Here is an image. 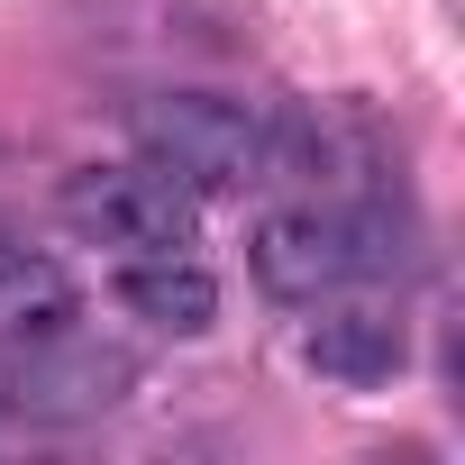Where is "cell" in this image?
Here are the masks:
<instances>
[{
	"mask_svg": "<svg viewBox=\"0 0 465 465\" xmlns=\"http://www.w3.org/2000/svg\"><path fill=\"white\" fill-rule=\"evenodd\" d=\"M247 274L274 302H329V292H365L383 274H401V228L392 210H265L256 238H247Z\"/></svg>",
	"mask_w": 465,
	"mask_h": 465,
	"instance_id": "6da1fadb",
	"label": "cell"
},
{
	"mask_svg": "<svg viewBox=\"0 0 465 465\" xmlns=\"http://www.w3.org/2000/svg\"><path fill=\"white\" fill-rule=\"evenodd\" d=\"M128 137L183 192H247L265 173V110L219 101V92H155L128 110Z\"/></svg>",
	"mask_w": 465,
	"mask_h": 465,
	"instance_id": "7a4b0ae2",
	"label": "cell"
},
{
	"mask_svg": "<svg viewBox=\"0 0 465 465\" xmlns=\"http://www.w3.org/2000/svg\"><path fill=\"white\" fill-rule=\"evenodd\" d=\"M64 219L83 228L92 247H110V256H173V247L201 238L192 192L164 164H146V155L137 164H83L64 183Z\"/></svg>",
	"mask_w": 465,
	"mask_h": 465,
	"instance_id": "3957f363",
	"label": "cell"
},
{
	"mask_svg": "<svg viewBox=\"0 0 465 465\" xmlns=\"http://www.w3.org/2000/svg\"><path fill=\"white\" fill-rule=\"evenodd\" d=\"M128 383H137V356L83 338L74 320L46 329V338H19V347H10V411H19L28 429H83V420L119 411Z\"/></svg>",
	"mask_w": 465,
	"mask_h": 465,
	"instance_id": "277c9868",
	"label": "cell"
},
{
	"mask_svg": "<svg viewBox=\"0 0 465 465\" xmlns=\"http://www.w3.org/2000/svg\"><path fill=\"white\" fill-rule=\"evenodd\" d=\"M311 311H320V320H302V365H311L320 383L374 392V383H392V374L411 365V338H401L392 311L347 302V292H329V302H311Z\"/></svg>",
	"mask_w": 465,
	"mask_h": 465,
	"instance_id": "5b68a950",
	"label": "cell"
},
{
	"mask_svg": "<svg viewBox=\"0 0 465 465\" xmlns=\"http://www.w3.org/2000/svg\"><path fill=\"white\" fill-rule=\"evenodd\" d=\"M119 311H137L164 338H201L219 320V274L192 247H173V256H119Z\"/></svg>",
	"mask_w": 465,
	"mask_h": 465,
	"instance_id": "8992f818",
	"label": "cell"
},
{
	"mask_svg": "<svg viewBox=\"0 0 465 465\" xmlns=\"http://www.w3.org/2000/svg\"><path fill=\"white\" fill-rule=\"evenodd\" d=\"M64 320H83V283L64 274V256L10 238V247H0V347L46 338V329H64Z\"/></svg>",
	"mask_w": 465,
	"mask_h": 465,
	"instance_id": "52a82bcc",
	"label": "cell"
}]
</instances>
